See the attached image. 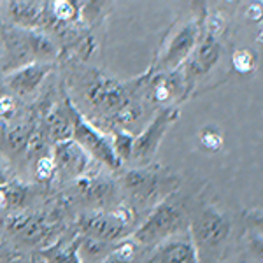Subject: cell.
<instances>
[{
	"instance_id": "6da1fadb",
	"label": "cell",
	"mask_w": 263,
	"mask_h": 263,
	"mask_svg": "<svg viewBox=\"0 0 263 263\" xmlns=\"http://www.w3.org/2000/svg\"><path fill=\"white\" fill-rule=\"evenodd\" d=\"M186 232H190V213L184 198L174 192L153 207L146 219L135 228L132 239L139 248H156L163 240Z\"/></svg>"
},
{
	"instance_id": "7a4b0ae2",
	"label": "cell",
	"mask_w": 263,
	"mask_h": 263,
	"mask_svg": "<svg viewBox=\"0 0 263 263\" xmlns=\"http://www.w3.org/2000/svg\"><path fill=\"white\" fill-rule=\"evenodd\" d=\"M147 78H149V70L132 81H120L112 76H105L99 70H93L84 83V99L95 111L114 120L123 109L135 104L132 99L134 91L141 90L142 84H146Z\"/></svg>"
},
{
	"instance_id": "3957f363",
	"label": "cell",
	"mask_w": 263,
	"mask_h": 263,
	"mask_svg": "<svg viewBox=\"0 0 263 263\" xmlns=\"http://www.w3.org/2000/svg\"><path fill=\"white\" fill-rule=\"evenodd\" d=\"M121 184L135 205L155 207L165 197L177 192L179 177L165 171L160 165H147L125 172L121 177Z\"/></svg>"
},
{
	"instance_id": "277c9868",
	"label": "cell",
	"mask_w": 263,
	"mask_h": 263,
	"mask_svg": "<svg viewBox=\"0 0 263 263\" xmlns=\"http://www.w3.org/2000/svg\"><path fill=\"white\" fill-rule=\"evenodd\" d=\"M202 21L197 18H186L171 27L165 35L162 46L158 48L156 58L153 62L151 70L155 74H168L177 70L190 58L195 46L200 41Z\"/></svg>"
},
{
	"instance_id": "5b68a950",
	"label": "cell",
	"mask_w": 263,
	"mask_h": 263,
	"mask_svg": "<svg viewBox=\"0 0 263 263\" xmlns=\"http://www.w3.org/2000/svg\"><path fill=\"white\" fill-rule=\"evenodd\" d=\"M135 209L120 205L111 213H86L78 218V230L81 235L91 237L105 244L121 242L134 228Z\"/></svg>"
},
{
	"instance_id": "8992f818",
	"label": "cell",
	"mask_w": 263,
	"mask_h": 263,
	"mask_svg": "<svg viewBox=\"0 0 263 263\" xmlns=\"http://www.w3.org/2000/svg\"><path fill=\"white\" fill-rule=\"evenodd\" d=\"M192 240L203 253H213L214 249L223 248L232 232V221L227 213L218 209L213 203H203L197 214L190 218Z\"/></svg>"
},
{
	"instance_id": "52a82bcc",
	"label": "cell",
	"mask_w": 263,
	"mask_h": 263,
	"mask_svg": "<svg viewBox=\"0 0 263 263\" xmlns=\"http://www.w3.org/2000/svg\"><path fill=\"white\" fill-rule=\"evenodd\" d=\"M65 105L69 109L70 120H72V141L83 147L90 158H95L97 162L107 165L112 171H120L121 162L118 160V156L114 155L112 144L105 137L104 134H100L90 121L86 120V116L72 104V100L67 97Z\"/></svg>"
},
{
	"instance_id": "ba28073f",
	"label": "cell",
	"mask_w": 263,
	"mask_h": 263,
	"mask_svg": "<svg viewBox=\"0 0 263 263\" xmlns=\"http://www.w3.org/2000/svg\"><path fill=\"white\" fill-rule=\"evenodd\" d=\"M221 54L223 48L219 44V37H214L211 33L203 32V35L200 37L198 44L195 46L190 58L177 69L181 72L182 79H184L188 93L193 91L197 83L200 79H205L219 65Z\"/></svg>"
},
{
	"instance_id": "9c48e42d",
	"label": "cell",
	"mask_w": 263,
	"mask_h": 263,
	"mask_svg": "<svg viewBox=\"0 0 263 263\" xmlns=\"http://www.w3.org/2000/svg\"><path fill=\"white\" fill-rule=\"evenodd\" d=\"M179 107L177 105H168V107L160 109L158 114L149 121V125L144 128L137 137H134V151L132 158L139 162H147L156 155L160 144H162L165 134L168 128L179 120Z\"/></svg>"
},
{
	"instance_id": "30bf717a",
	"label": "cell",
	"mask_w": 263,
	"mask_h": 263,
	"mask_svg": "<svg viewBox=\"0 0 263 263\" xmlns=\"http://www.w3.org/2000/svg\"><path fill=\"white\" fill-rule=\"evenodd\" d=\"M6 230L20 239L25 244H44L48 242L53 227L48 223V219L41 214L30 213H18L7 218L4 223Z\"/></svg>"
},
{
	"instance_id": "8fae6325",
	"label": "cell",
	"mask_w": 263,
	"mask_h": 263,
	"mask_svg": "<svg viewBox=\"0 0 263 263\" xmlns=\"http://www.w3.org/2000/svg\"><path fill=\"white\" fill-rule=\"evenodd\" d=\"M147 263H200L190 233H179L153 249Z\"/></svg>"
},
{
	"instance_id": "7c38bea8",
	"label": "cell",
	"mask_w": 263,
	"mask_h": 263,
	"mask_svg": "<svg viewBox=\"0 0 263 263\" xmlns=\"http://www.w3.org/2000/svg\"><path fill=\"white\" fill-rule=\"evenodd\" d=\"M53 69V63H41V62H30L18 67L12 72H9L6 78V84L9 90H12L16 95L27 97L39 90L48 74Z\"/></svg>"
},
{
	"instance_id": "4fadbf2b",
	"label": "cell",
	"mask_w": 263,
	"mask_h": 263,
	"mask_svg": "<svg viewBox=\"0 0 263 263\" xmlns=\"http://www.w3.org/2000/svg\"><path fill=\"white\" fill-rule=\"evenodd\" d=\"M53 162L57 165V172H62L70 177H83L90 171V156L74 141H63L54 146Z\"/></svg>"
},
{
	"instance_id": "5bb4252c",
	"label": "cell",
	"mask_w": 263,
	"mask_h": 263,
	"mask_svg": "<svg viewBox=\"0 0 263 263\" xmlns=\"http://www.w3.org/2000/svg\"><path fill=\"white\" fill-rule=\"evenodd\" d=\"M9 14L14 23L25 27L27 30H33L37 27H48L49 23V6L44 2H20L9 4Z\"/></svg>"
},
{
	"instance_id": "9a60e30c",
	"label": "cell",
	"mask_w": 263,
	"mask_h": 263,
	"mask_svg": "<svg viewBox=\"0 0 263 263\" xmlns=\"http://www.w3.org/2000/svg\"><path fill=\"white\" fill-rule=\"evenodd\" d=\"M46 130L53 142H63L72 139V120L67 105H57L46 114Z\"/></svg>"
},
{
	"instance_id": "2e32d148",
	"label": "cell",
	"mask_w": 263,
	"mask_h": 263,
	"mask_svg": "<svg viewBox=\"0 0 263 263\" xmlns=\"http://www.w3.org/2000/svg\"><path fill=\"white\" fill-rule=\"evenodd\" d=\"M44 263H83L79 258V235L74 240H58L57 244L41 249Z\"/></svg>"
},
{
	"instance_id": "e0dca14e",
	"label": "cell",
	"mask_w": 263,
	"mask_h": 263,
	"mask_svg": "<svg viewBox=\"0 0 263 263\" xmlns=\"http://www.w3.org/2000/svg\"><path fill=\"white\" fill-rule=\"evenodd\" d=\"M30 195V186L18 181H9L7 184L0 186V211L18 209L23 207Z\"/></svg>"
},
{
	"instance_id": "ac0fdd59",
	"label": "cell",
	"mask_w": 263,
	"mask_h": 263,
	"mask_svg": "<svg viewBox=\"0 0 263 263\" xmlns=\"http://www.w3.org/2000/svg\"><path fill=\"white\" fill-rule=\"evenodd\" d=\"M33 132H35V130H33L30 125H25V123L11 126V128L6 130V135H4L6 146L9 147L12 153H16V155L27 153Z\"/></svg>"
},
{
	"instance_id": "d6986e66",
	"label": "cell",
	"mask_w": 263,
	"mask_h": 263,
	"mask_svg": "<svg viewBox=\"0 0 263 263\" xmlns=\"http://www.w3.org/2000/svg\"><path fill=\"white\" fill-rule=\"evenodd\" d=\"M139 258V244L134 239L121 240L112 251L102 260V263H137Z\"/></svg>"
},
{
	"instance_id": "ffe728a7",
	"label": "cell",
	"mask_w": 263,
	"mask_h": 263,
	"mask_svg": "<svg viewBox=\"0 0 263 263\" xmlns=\"http://www.w3.org/2000/svg\"><path fill=\"white\" fill-rule=\"evenodd\" d=\"M49 12L54 21L62 25H69L72 21L79 20L81 16V7H78V2H69V0H57V2H49Z\"/></svg>"
},
{
	"instance_id": "44dd1931",
	"label": "cell",
	"mask_w": 263,
	"mask_h": 263,
	"mask_svg": "<svg viewBox=\"0 0 263 263\" xmlns=\"http://www.w3.org/2000/svg\"><path fill=\"white\" fill-rule=\"evenodd\" d=\"M112 149L118 160L123 163L132 158V151H134V135H130L125 130H114L112 132Z\"/></svg>"
},
{
	"instance_id": "7402d4cb",
	"label": "cell",
	"mask_w": 263,
	"mask_h": 263,
	"mask_svg": "<svg viewBox=\"0 0 263 263\" xmlns=\"http://www.w3.org/2000/svg\"><path fill=\"white\" fill-rule=\"evenodd\" d=\"M232 67L242 76L253 74L256 69L254 54L249 49H235L232 53Z\"/></svg>"
},
{
	"instance_id": "603a6c76",
	"label": "cell",
	"mask_w": 263,
	"mask_h": 263,
	"mask_svg": "<svg viewBox=\"0 0 263 263\" xmlns=\"http://www.w3.org/2000/svg\"><path fill=\"white\" fill-rule=\"evenodd\" d=\"M198 141H200L202 149L209 153H218L223 147V135L214 126H203L198 135Z\"/></svg>"
},
{
	"instance_id": "cb8c5ba5",
	"label": "cell",
	"mask_w": 263,
	"mask_h": 263,
	"mask_svg": "<svg viewBox=\"0 0 263 263\" xmlns=\"http://www.w3.org/2000/svg\"><path fill=\"white\" fill-rule=\"evenodd\" d=\"M57 174V165H54L51 156H39L35 162V176L41 181H51V177Z\"/></svg>"
},
{
	"instance_id": "d4e9b609",
	"label": "cell",
	"mask_w": 263,
	"mask_h": 263,
	"mask_svg": "<svg viewBox=\"0 0 263 263\" xmlns=\"http://www.w3.org/2000/svg\"><path fill=\"white\" fill-rule=\"evenodd\" d=\"M16 114V100L9 93H0V118L9 120Z\"/></svg>"
},
{
	"instance_id": "484cf974",
	"label": "cell",
	"mask_w": 263,
	"mask_h": 263,
	"mask_svg": "<svg viewBox=\"0 0 263 263\" xmlns=\"http://www.w3.org/2000/svg\"><path fill=\"white\" fill-rule=\"evenodd\" d=\"M95 49H97V42L93 41L91 37H83V39L76 44V54H79V57H81V60L90 58V54Z\"/></svg>"
},
{
	"instance_id": "4316f807",
	"label": "cell",
	"mask_w": 263,
	"mask_h": 263,
	"mask_svg": "<svg viewBox=\"0 0 263 263\" xmlns=\"http://www.w3.org/2000/svg\"><path fill=\"white\" fill-rule=\"evenodd\" d=\"M248 18L249 20H253V21H256V20H260L261 18V6L258 4V6H251L248 9Z\"/></svg>"
},
{
	"instance_id": "83f0119b",
	"label": "cell",
	"mask_w": 263,
	"mask_h": 263,
	"mask_svg": "<svg viewBox=\"0 0 263 263\" xmlns=\"http://www.w3.org/2000/svg\"><path fill=\"white\" fill-rule=\"evenodd\" d=\"M11 181V177H9V174H7L6 168L0 165V186H4V184H7V182Z\"/></svg>"
},
{
	"instance_id": "f1b7e54d",
	"label": "cell",
	"mask_w": 263,
	"mask_h": 263,
	"mask_svg": "<svg viewBox=\"0 0 263 263\" xmlns=\"http://www.w3.org/2000/svg\"><path fill=\"white\" fill-rule=\"evenodd\" d=\"M0 249H2V244H0Z\"/></svg>"
}]
</instances>
